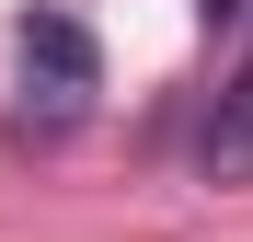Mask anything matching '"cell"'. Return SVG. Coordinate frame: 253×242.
Wrapping results in <instances>:
<instances>
[{"instance_id":"obj_1","label":"cell","mask_w":253,"mask_h":242,"mask_svg":"<svg viewBox=\"0 0 253 242\" xmlns=\"http://www.w3.org/2000/svg\"><path fill=\"white\" fill-rule=\"evenodd\" d=\"M12 58H23V127H81L104 93V47L81 12H23L12 23Z\"/></svg>"},{"instance_id":"obj_2","label":"cell","mask_w":253,"mask_h":242,"mask_svg":"<svg viewBox=\"0 0 253 242\" xmlns=\"http://www.w3.org/2000/svg\"><path fill=\"white\" fill-rule=\"evenodd\" d=\"M196 161H207V185H253V47H242V69H230V93H219V115H207V139H196Z\"/></svg>"},{"instance_id":"obj_3","label":"cell","mask_w":253,"mask_h":242,"mask_svg":"<svg viewBox=\"0 0 253 242\" xmlns=\"http://www.w3.org/2000/svg\"><path fill=\"white\" fill-rule=\"evenodd\" d=\"M196 12H207V23H242V12H253V0H196Z\"/></svg>"}]
</instances>
